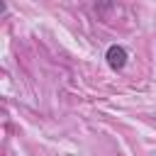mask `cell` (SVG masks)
<instances>
[{"label":"cell","mask_w":156,"mask_h":156,"mask_svg":"<svg viewBox=\"0 0 156 156\" xmlns=\"http://www.w3.org/2000/svg\"><path fill=\"white\" fill-rule=\"evenodd\" d=\"M105 58H107V66H110L112 71H122V68L127 66V49L119 46V44H112V46H107Z\"/></svg>","instance_id":"1"}]
</instances>
